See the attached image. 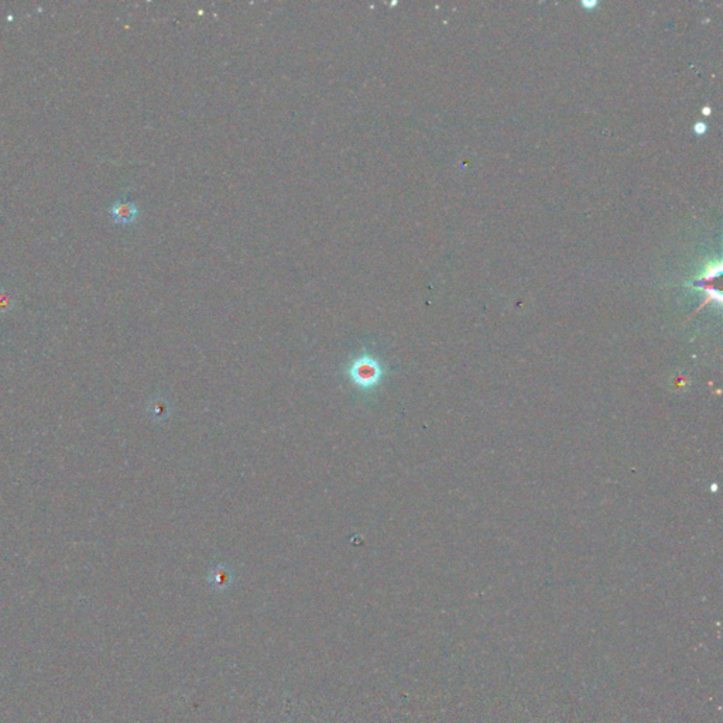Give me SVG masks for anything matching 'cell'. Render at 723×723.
I'll return each instance as SVG.
<instances>
[{"label": "cell", "instance_id": "cell-5", "mask_svg": "<svg viewBox=\"0 0 723 723\" xmlns=\"http://www.w3.org/2000/svg\"><path fill=\"white\" fill-rule=\"evenodd\" d=\"M582 6L585 8H594V7L598 6V1H595V0H582Z\"/></svg>", "mask_w": 723, "mask_h": 723}, {"label": "cell", "instance_id": "cell-1", "mask_svg": "<svg viewBox=\"0 0 723 723\" xmlns=\"http://www.w3.org/2000/svg\"><path fill=\"white\" fill-rule=\"evenodd\" d=\"M380 362L372 355H359L349 368L351 380L360 389H372L382 377Z\"/></svg>", "mask_w": 723, "mask_h": 723}, {"label": "cell", "instance_id": "cell-3", "mask_svg": "<svg viewBox=\"0 0 723 723\" xmlns=\"http://www.w3.org/2000/svg\"><path fill=\"white\" fill-rule=\"evenodd\" d=\"M721 273H722V264H721V261H714V263H711V264L708 266V269L705 270V273H704V278L711 280V278H714V277L719 276Z\"/></svg>", "mask_w": 723, "mask_h": 723}, {"label": "cell", "instance_id": "cell-6", "mask_svg": "<svg viewBox=\"0 0 723 723\" xmlns=\"http://www.w3.org/2000/svg\"><path fill=\"white\" fill-rule=\"evenodd\" d=\"M710 112H711L710 107H704V114H710Z\"/></svg>", "mask_w": 723, "mask_h": 723}, {"label": "cell", "instance_id": "cell-2", "mask_svg": "<svg viewBox=\"0 0 723 723\" xmlns=\"http://www.w3.org/2000/svg\"><path fill=\"white\" fill-rule=\"evenodd\" d=\"M109 215L116 225H130L137 219L139 208L134 202L120 198L109 206Z\"/></svg>", "mask_w": 723, "mask_h": 723}, {"label": "cell", "instance_id": "cell-4", "mask_svg": "<svg viewBox=\"0 0 723 723\" xmlns=\"http://www.w3.org/2000/svg\"><path fill=\"white\" fill-rule=\"evenodd\" d=\"M694 130H695V133H697V134L703 136V134L707 131V124H705L704 122H698V123L694 126Z\"/></svg>", "mask_w": 723, "mask_h": 723}]
</instances>
